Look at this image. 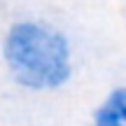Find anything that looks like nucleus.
<instances>
[{"label": "nucleus", "mask_w": 126, "mask_h": 126, "mask_svg": "<svg viewBox=\"0 0 126 126\" xmlns=\"http://www.w3.org/2000/svg\"><path fill=\"white\" fill-rule=\"evenodd\" d=\"M2 63L26 91H59L72 77V47L61 28L45 19H16L0 45Z\"/></svg>", "instance_id": "obj_1"}, {"label": "nucleus", "mask_w": 126, "mask_h": 126, "mask_svg": "<svg viewBox=\"0 0 126 126\" xmlns=\"http://www.w3.org/2000/svg\"><path fill=\"white\" fill-rule=\"evenodd\" d=\"M91 126H126V86H114L96 105Z\"/></svg>", "instance_id": "obj_2"}]
</instances>
